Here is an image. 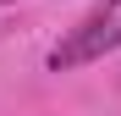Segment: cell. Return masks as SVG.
Wrapping results in <instances>:
<instances>
[{
  "label": "cell",
  "mask_w": 121,
  "mask_h": 116,
  "mask_svg": "<svg viewBox=\"0 0 121 116\" xmlns=\"http://www.w3.org/2000/svg\"><path fill=\"white\" fill-rule=\"evenodd\" d=\"M110 50H121V0L94 6L83 22L60 39V44L50 50V72H77V66H88V61H105Z\"/></svg>",
  "instance_id": "1"
}]
</instances>
